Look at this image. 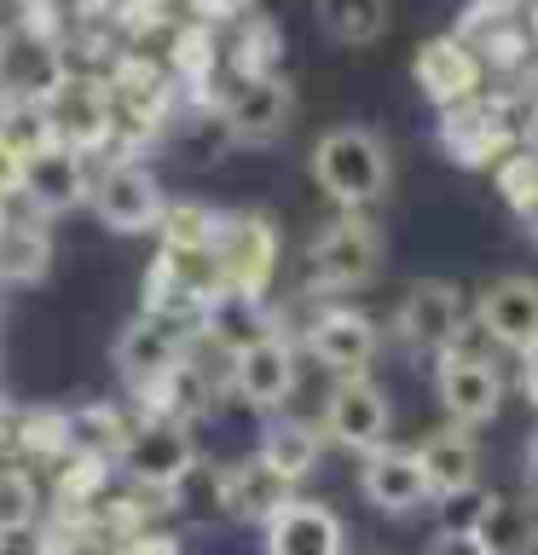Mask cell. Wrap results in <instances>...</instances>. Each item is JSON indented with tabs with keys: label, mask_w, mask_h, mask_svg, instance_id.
<instances>
[{
	"label": "cell",
	"mask_w": 538,
	"mask_h": 555,
	"mask_svg": "<svg viewBox=\"0 0 538 555\" xmlns=\"http://www.w3.org/2000/svg\"><path fill=\"white\" fill-rule=\"evenodd\" d=\"M255 463L267 468V475L278 486H302L312 468L324 463V434L319 423H307V416H290V411H278L267 428H260V451H255Z\"/></svg>",
	"instance_id": "obj_19"
},
{
	"label": "cell",
	"mask_w": 538,
	"mask_h": 555,
	"mask_svg": "<svg viewBox=\"0 0 538 555\" xmlns=\"http://www.w3.org/2000/svg\"><path fill=\"white\" fill-rule=\"evenodd\" d=\"M52 260V237H47V220H0V278L7 284H29L41 278Z\"/></svg>",
	"instance_id": "obj_24"
},
{
	"label": "cell",
	"mask_w": 538,
	"mask_h": 555,
	"mask_svg": "<svg viewBox=\"0 0 538 555\" xmlns=\"http://www.w3.org/2000/svg\"><path fill=\"white\" fill-rule=\"evenodd\" d=\"M359 492L371 509L382 515H417L428 509V480H423V463H417L411 446H376L359 457Z\"/></svg>",
	"instance_id": "obj_15"
},
{
	"label": "cell",
	"mask_w": 538,
	"mask_h": 555,
	"mask_svg": "<svg viewBox=\"0 0 538 555\" xmlns=\"http://www.w3.org/2000/svg\"><path fill=\"white\" fill-rule=\"evenodd\" d=\"M307 272L319 289H364L382 272V232L371 215H336L307 243Z\"/></svg>",
	"instance_id": "obj_2"
},
{
	"label": "cell",
	"mask_w": 538,
	"mask_h": 555,
	"mask_svg": "<svg viewBox=\"0 0 538 555\" xmlns=\"http://www.w3.org/2000/svg\"><path fill=\"white\" fill-rule=\"evenodd\" d=\"M527 486L538 492V428L527 434Z\"/></svg>",
	"instance_id": "obj_36"
},
{
	"label": "cell",
	"mask_w": 538,
	"mask_h": 555,
	"mask_svg": "<svg viewBox=\"0 0 538 555\" xmlns=\"http://www.w3.org/2000/svg\"><path fill=\"white\" fill-rule=\"evenodd\" d=\"M87 185H93V173H87V156L52 139L47 151H35L29 163H24V185H17V197L29 203L35 220H52V215H69V208H81V203H87Z\"/></svg>",
	"instance_id": "obj_13"
},
{
	"label": "cell",
	"mask_w": 538,
	"mask_h": 555,
	"mask_svg": "<svg viewBox=\"0 0 538 555\" xmlns=\"http://www.w3.org/2000/svg\"><path fill=\"white\" fill-rule=\"evenodd\" d=\"M486 555H533L538 550V498H492V515L481 527Z\"/></svg>",
	"instance_id": "obj_23"
},
{
	"label": "cell",
	"mask_w": 538,
	"mask_h": 555,
	"mask_svg": "<svg viewBox=\"0 0 538 555\" xmlns=\"http://www.w3.org/2000/svg\"><path fill=\"white\" fill-rule=\"evenodd\" d=\"M521 393H527V405L538 411V347H533V353H521Z\"/></svg>",
	"instance_id": "obj_35"
},
{
	"label": "cell",
	"mask_w": 538,
	"mask_h": 555,
	"mask_svg": "<svg viewBox=\"0 0 538 555\" xmlns=\"http://www.w3.org/2000/svg\"><path fill=\"white\" fill-rule=\"evenodd\" d=\"M203 330L226 347V359H232L238 347L260 341V336H278V324H272L267 301H255V295H232V289L215 295V301L203 307Z\"/></svg>",
	"instance_id": "obj_21"
},
{
	"label": "cell",
	"mask_w": 538,
	"mask_h": 555,
	"mask_svg": "<svg viewBox=\"0 0 538 555\" xmlns=\"http://www.w3.org/2000/svg\"><path fill=\"white\" fill-rule=\"evenodd\" d=\"M220 272V289L232 295H267L272 272H278V232L267 215H220V232H215V249H208Z\"/></svg>",
	"instance_id": "obj_6"
},
{
	"label": "cell",
	"mask_w": 538,
	"mask_h": 555,
	"mask_svg": "<svg viewBox=\"0 0 538 555\" xmlns=\"http://www.w3.org/2000/svg\"><path fill=\"white\" fill-rule=\"evenodd\" d=\"M0 145H12L17 156L47 151L52 145V128H47V111L35 99H0Z\"/></svg>",
	"instance_id": "obj_27"
},
{
	"label": "cell",
	"mask_w": 538,
	"mask_h": 555,
	"mask_svg": "<svg viewBox=\"0 0 538 555\" xmlns=\"http://www.w3.org/2000/svg\"><path fill=\"white\" fill-rule=\"evenodd\" d=\"M533 35H538V12H533Z\"/></svg>",
	"instance_id": "obj_37"
},
{
	"label": "cell",
	"mask_w": 538,
	"mask_h": 555,
	"mask_svg": "<svg viewBox=\"0 0 538 555\" xmlns=\"http://www.w3.org/2000/svg\"><path fill=\"white\" fill-rule=\"evenodd\" d=\"M226 382H232V393L249 411L278 416L295 393V347L284 336H260L249 347H238L232 364H226Z\"/></svg>",
	"instance_id": "obj_10"
},
{
	"label": "cell",
	"mask_w": 538,
	"mask_h": 555,
	"mask_svg": "<svg viewBox=\"0 0 538 555\" xmlns=\"http://www.w3.org/2000/svg\"><path fill=\"white\" fill-rule=\"evenodd\" d=\"M399 341L423 359H440L446 347L463 341V324H469V307H463V289L446 284V278H417V284L399 295Z\"/></svg>",
	"instance_id": "obj_8"
},
{
	"label": "cell",
	"mask_w": 538,
	"mask_h": 555,
	"mask_svg": "<svg viewBox=\"0 0 538 555\" xmlns=\"http://www.w3.org/2000/svg\"><path fill=\"white\" fill-rule=\"evenodd\" d=\"M486 515H492V492L481 486H463L451 498H434V532L440 538H481Z\"/></svg>",
	"instance_id": "obj_28"
},
{
	"label": "cell",
	"mask_w": 538,
	"mask_h": 555,
	"mask_svg": "<svg viewBox=\"0 0 538 555\" xmlns=\"http://www.w3.org/2000/svg\"><path fill=\"white\" fill-rule=\"evenodd\" d=\"M87 203H93L99 225H111V232H121V237L156 232V225H163V208H168L163 185H156V173H151L145 163H128V156L93 173Z\"/></svg>",
	"instance_id": "obj_7"
},
{
	"label": "cell",
	"mask_w": 538,
	"mask_h": 555,
	"mask_svg": "<svg viewBox=\"0 0 538 555\" xmlns=\"http://www.w3.org/2000/svg\"><path fill=\"white\" fill-rule=\"evenodd\" d=\"M312 12H319V29L342 47L382 41V29H388V17H394L388 0H312Z\"/></svg>",
	"instance_id": "obj_25"
},
{
	"label": "cell",
	"mask_w": 538,
	"mask_h": 555,
	"mask_svg": "<svg viewBox=\"0 0 538 555\" xmlns=\"http://www.w3.org/2000/svg\"><path fill=\"white\" fill-rule=\"evenodd\" d=\"M498 191L503 203H515L521 215H538V156H510L498 168Z\"/></svg>",
	"instance_id": "obj_30"
},
{
	"label": "cell",
	"mask_w": 538,
	"mask_h": 555,
	"mask_svg": "<svg viewBox=\"0 0 538 555\" xmlns=\"http://www.w3.org/2000/svg\"><path fill=\"white\" fill-rule=\"evenodd\" d=\"M434 399H440V411L451 416V423L486 428L503 411V371L481 353V347L458 341V347H446V353L434 359Z\"/></svg>",
	"instance_id": "obj_5"
},
{
	"label": "cell",
	"mask_w": 538,
	"mask_h": 555,
	"mask_svg": "<svg viewBox=\"0 0 538 555\" xmlns=\"http://www.w3.org/2000/svg\"><path fill=\"white\" fill-rule=\"evenodd\" d=\"M121 463H128L133 486H145V492H174V486L197 468V440H191V428L180 416H151V423H139L128 434Z\"/></svg>",
	"instance_id": "obj_9"
},
{
	"label": "cell",
	"mask_w": 538,
	"mask_h": 555,
	"mask_svg": "<svg viewBox=\"0 0 538 555\" xmlns=\"http://www.w3.org/2000/svg\"><path fill=\"white\" fill-rule=\"evenodd\" d=\"M17 185H24V156H17L12 145H0V203L17 197Z\"/></svg>",
	"instance_id": "obj_33"
},
{
	"label": "cell",
	"mask_w": 538,
	"mask_h": 555,
	"mask_svg": "<svg viewBox=\"0 0 538 555\" xmlns=\"http://www.w3.org/2000/svg\"><path fill=\"white\" fill-rule=\"evenodd\" d=\"M41 111H47L52 139H59V145H69V151H81V156L111 139V99H104L99 81L64 76V81L41 99Z\"/></svg>",
	"instance_id": "obj_17"
},
{
	"label": "cell",
	"mask_w": 538,
	"mask_h": 555,
	"mask_svg": "<svg viewBox=\"0 0 538 555\" xmlns=\"http://www.w3.org/2000/svg\"><path fill=\"white\" fill-rule=\"evenodd\" d=\"M208 64H215V59H208V29H185L180 35V69H185V76H203Z\"/></svg>",
	"instance_id": "obj_32"
},
{
	"label": "cell",
	"mask_w": 538,
	"mask_h": 555,
	"mask_svg": "<svg viewBox=\"0 0 538 555\" xmlns=\"http://www.w3.org/2000/svg\"><path fill=\"white\" fill-rule=\"evenodd\" d=\"M411 76H417L428 104L458 111V104H469L481 93V52H475V41H463V35H434V41L417 47Z\"/></svg>",
	"instance_id": "obj_14"
},
{
	"label": "cell",
	"mask_w": 538,
	"mask_h": 555,
	"mask_svg": "<svg viewBox=\"0 0 538 555\" xmlns=\"http://www.w3.org/2000/svg\"><path fill=\"white\" fill-rule=\"evenodd\" d=\"M312 180H319V191L342 215H371L394 185L388 139L376 128H359V121H342V128L319 133V145H312Z\"/></svg>",
	"instance_id": "obj_1"
},
{
	"label": "cell",
	"mask_w": 538,
	"mask_h": 555,
	"mask_svg": "<svg viewBox=\"0 0 538 555\" xmlns=\"http://www.w3.org/2000/svg\"><path fill=\"white\" fill-rule=\"evenodd\" d=\"M307 353L336 376H364V364L376 359V324L359 307H324L307 330Z\"/></svg>",
	"instance_id": "obj_18"
},
{
	"label": "cell",
	"mask_w": 538,
	"mask_h": 555,
	"mask_svg": "<svg viewBox=\"0 0 538 555\" xmlns=\"http://www.w3.org/2000/svg\"><path fill=\"white\" fill-rule=\"evenodd\" d=\"M29 515H35V498H29V486L17 480V475H0V532L24 527Z\"/></svg>",
	"instance_id": "obj_31"
},
{
	"label": "cell",
	"mask_w": 538,
	"mask_h": 555,
	"mask_svg": "<svg viewBox=\"0 0 538 555\" xmlns=\"http://www.w3.org/2000/svg\"><path fill=\"white\" fill-rule=\"evenodd\" d=\"M475 324L503 353H533L538 347V278H527V272L492 278L475 295Z\"/></svg>",
	"instance_id": "obj_12"
},
{
	"label": "cell",
	"mask_w": 538,
	"mask_h": 555,
	"mask_svg": "<svg viewBox=\"0 0 538 555\" xmlns=\"http://www.w3.org/2000/svg\"><path fill=\"white\" fill-rule=\"evenodd\" d=\"M388 428H394V399L382 393V382H371V376H336V388L324 393V416H319L324 446L364 457V451L388 446Z\"/></svg>",
	"instance_id": "obj_4"
},
{
	"label": "cell",
	"mask_w": 538,
	"mask_h": 555,
	"mask_svg": "<svg viewBox=\"0 0 538 555\" xmlns=\"http://www.w3.org/2000/svg\"><path fill=\"white\" fill-rule=\"evenodd\" d=\"M267 555H347V527L330 503L284 498L267 515Z\"/></svg>",
	"instance_id": "obj_16"
},
{
	"label": "cell",
	"mask_w": 538,
	"mask_h": 555,
	"mask_svg": "<svg viewBox=\"0 0 538 555\" xmlns=\"http://www.w3.org/2000/svg\"><path fill=\"white\" fill-rule=\"evenodd\" d=\"M185 312L197 307H145L139 319L116 336V371L133 382L139 393H151L156 382H163L174 364L185 359V336H191V319Z\"/></svg>",
	"instance_id": "obj_3"
},
{
	"label": "cell",
	"mask_w": 538,
	"mask_h": 555,
	"mask_svg": "<svg viewBox=\"0 0 538 555\" xmlns=\"http://www.w3.org/2000/svg\"><path fill=\"white\" fill-rule=\"evenodd\" d=\"M417 463H423V480H428V498H451L463 486H481V446H475V428L463 423H446L423 434V446H411Z\"/></svg>",
	"instance_id": "obj_20"
},
{
	"label": "cell",
	"mask_w": 538,
	"mask_h": 555,
	"mask_svg": "<svg viewBox=\"0 0 538 555\" xmlns=\"http://www.w3.org/2000/svg\"><path fill=\"white\" fill-rule=\"evenodd\" d=\"M428 555H486V550H481V538H434Z\"/></svg>",
	"instance_id": "obj_34"
},
{
	"label": "cell",
	"mask_w": 538,
	"mask_h": 555,
	"mask_svg": "<svg viewBox=\"0 0 538 555\" xmlns=\"http://www.w3.org/2000/svg\"><path fill=\"white\" fill-rule=\"evenodd\" d=\"M290 81L284 76H238L220 99V128L238 145H267L290 128Z\"/></svg>",
	"instance_id": "obj_11"
},
{
	"label": "cell",
	"mask_w": 538,
	"mask_h": 555,
	"mask_svg": "<svg viewBox=\"0 0 538 555\" xmlns=\"http://www.w3.org/2000/svg\"><path fill=\"white\" fill-rule=\"evenodd\" d=\"M156 232L168 237V255H208L215 249V232H220V215L203 203H168Z\"/></svg>",
	"instance_id": "obj_26"
},
{
	"label": "cell",
	"mask_w": 538,
	"mask_h": 555,
	"mask_svg": "<svg viewBox=\"0 0 538 555\" xmlns=\"http://www.w3.org/2000/svg\"><path fill=\"white\" fill-rule=\"evenodd\" d=\"M278 52H284V35H278L267 17H249L238 41V76H278Z\"/></svg>",
	"instance_id": "obj_29"
},
{
	"label": "cell",
	"mask_w": 538,
	"mask_h": 555,
	"mask_svg": "<svg viewBox=\"0 0 538 555\" xmlns=\"http://www.w3.org/2000/svg\"><path fill=\"white\" fill-rule=\"evenodd\" d=\"M446 151L458 156V163H492V156L510 145V133H503L498 111H486L481 99L458 104V111H446Z\"/></svg>",
	"instance_id": "obj_22"
}]
</instances>
